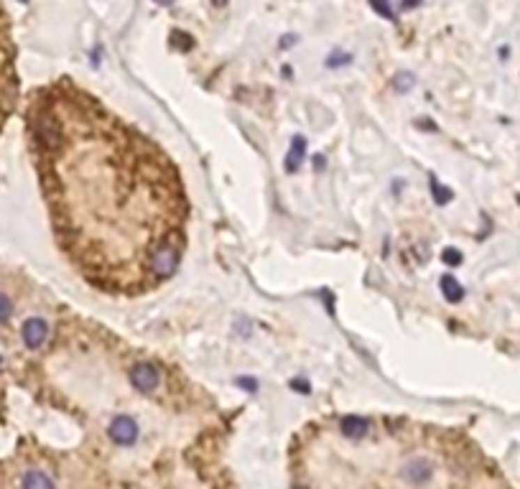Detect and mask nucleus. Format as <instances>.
Here are the masks:
<instances>
[{"label": "nucleus", "mask_w": 520, "mask_h": 489, "mask_svg": "<svg viewBox=\"0 0 520 489\" xmlns=\"http://www.w3.org/2000/svg\"><path fill=\"white\" fill-rule=\"evenodd\" d=\"M23 489H54V482L46 472L31 469V472H26V476H23Z\"/></svg>", "instance_id": "6e6552de"}, {"label": "nucleus", "mask_w": 520, "mask_h": 489, "mask_svg": "<svg viewBox=\"0 0 520 489\" xmlns=\"http://www.w3.org/2000/svg\"><path fill=\"white\" fill-rule=\"evenodd\" d=\"M431 192H434V199H436V204H446V201L452 199V192H449V189H444L436 178H431Z\"/></svg>", "instance_id": "9b49d317"}, {"label": "nucleus", "mask_w": 520, "mask_h": 489, "mask_svg": "<svg viewBox=\"0 0 520 489\" xmlns=\"http://www.w3.org/2000/svg\"><path fill=\"white\" fill-rule=\"evenodd\" d=\"M240 382L245 385V390H255V382H253V380H240Z\"/></svg>", "instance_id": "4468645a"}, {"label": "nucleus", "mask_w": 520, "mask_h": 489, "mask_svg": "<svg viewBox=\"0 0 520 489\" xmlns=\"http://www.w3.org/2000/svg\"><path fill=\"white\" fill-rule=\"evenodd\" d=\"M518 201H520V194H518Z\"/></svg>", "instance_id": "f3484780"}, {"label": "nucleus", "mask_w": 520, "mask_h": 489, "mask_svg": "<svg viewBox=\"0 0 520 489\" xmlns=\"http://www.w3.org/2000/svg\"><path fill=\"white\" fill-rule=\"evenodd\" d=\"M10 311H13V306H10V301H8L3 293H0V321H8L10 319Z\"/></svg>", "instance_id": "ddd939ff"}, {"label": "nucleus", "mask_w": 520, "mask_h": 489, "mask_svg": "<svg viewBox=\"0 0 520 489\" xmlns=\"http://www.w3.org/2000/svg\"><path fill=\"white\" fill-rule=\"evenodd\" d=\"M29 133L59 247L84 281L135 298L174 278L189 199L166 150L72 79L33 95Z\"/></svg>", "instance_id": "f257e3e1"}, {"label": "nucleus", "mask_w": 520, "mask_h": 489, "mask_svg": "<svg viewBox=\"0 0 520 489\" xmlns=\"http://www.w3.org/2000/svg\"><path fill=\"white\" fill-rule=\"evenodd\" d=\"M304 156H306V141L301 138V135H296L293 143H291L289 156H286V171H289V173H296V171L301 169Z\"/></svg>", "instance_id": "0eeeda50"}, {"label": "nucleus", "mask_w": 520, "mask_h": 489, "mask_svg": "<svg viewBox=\"0 0 520 489\" xmlns=\"http://www.w3.org/2000/svg\"><path fill=\"white\" fill-rule=\"evenodd\" d=\"M370 6L378 15H383V18H388V21H395V13H393V8H390V0H370Z\"/></svg>", "instance_id": "9d476101"}, {"label": "nucleus", "mask_w": 520, "mask_h": 489, "mask_svg": "<svg viewBox=\"0 0 520 489\" xmlns=\"http://www.w3.org/2000/svg\"><path fill=\"white\" fill-rule=\"evenodd\" d=\"M434 476V464L426 456H411L403 461L401 467V479L411 487H424L426 482H431Z\"/></svg>", "instance_id": "f03ea898"}, {"label": "nucleus", "mask_w": 520, "mask_h": 489, "mask_svg": "<svg viewBox=\"0 0 520 489\" xmlns=\"http://www.w3.org/2000/svg\"><path fill=\"white\" fill-rule=\"evenodd\" d=\"M156 3H158V6H171L174 0H156Z\"/></svg>", "instance_id": "2eb2a0df"}, {"label": "nucleus", "mask_w": 520, "mask_h": 489, "mask_svg": "<svg viewBox=\"0 0 520 489\" xmlns=\"http://www.w3.org/2000/svg\"><path fill=\"white\" fill-rule=\"evenodd\" d=\"M130 382H133V387L135 390H141V393H153L158 387V382H161V375H158V370L153 364L138 362L130 367Z\"/></svg>", "instance_id": "20e7f679"}, {"label": "nucleus", "mask_w": 520, "mask_h": 489, "mask_svg": "<svg viewBox=\"0 0 520 489\" xmlns=\"http://www.w3.org/2000/svg\"><path fill=\"white\" fill-rule=\"evenodd\" d=\"M339 430H342V436L349 438V441H362L370 433V421L360 418V415H344L342 421H339Z\"/></svg>", "instance_id": "39448f33"}, {"label": "nucleus", "mask_w": 520, "mask_h": 489, "mask_svg": "<svg viewBox=\"0 0 520 489\" xmlns=\"http://www.w3.org/2000/svg\"><path fill=\"white\" fill-rule=\"evenodd\" d=\"M212 3H215V6H224V3H227V0H212Z\"/></svg>", "instance_id": "dca6fc26"}, {"label": "nucleus", "mask_w": 520, "mask_h": 489, "mask_svg": "<svg viewBox=\"0 0 520 489\" xmlns=\"http://www.w3.org/2000/svg\"><path fill=\"white\" fill-rule=\"evenodd\" d=\"M441 293H444V298L449 304H459L461 298H464V288H461L459 283H457V278H452V275H444V278H441Z\"/></svg>", "instance_id": "1a4fd4ad"}, {"label": "nucleus", "mask_w": 520, "mask_h": 489, "mask_svg": "<svg viewBox=\"0 0 520 489\" xmlns=\"http://www.w3.org/2000/svg\"><path fill=\"white\" fill-rule=\"evenodd\" d=\"M21 334H23V341H26V347L38 349L46 341V336H49V326H46L44 319H29L26 324H23Z\"/></svg>", "instance_id": "423d86ee"}, {"label": "nucleus", "mask_w": 520, "mask_h": 489, "mask_svg": "<svg viewBox=\"0 0 520 489\" xmlns=\"http://www.w3.org/2000/svg\"><path fill=\"white\" fill-rule=\"evenodd\" d=\"M441 260H444L446 265L457 267V265H461V252H459V250H454V247H446V250L441 252Z\"/></svg>", "instance_id": "f8f14e48"}, {"label": "nucleus", "mask_w": 520, "mask_h": 489, "mask_svg": "<svg viewBox=\"0 0 520 489\" xmlns=\"http://www.w3.org/2000/svg\"><path fill=\"white\" fill-rule=\"evenodd\" d=\"M107 433L118 446H133L138 441V423L130 415H118V418H112Z\"/></svg>", "instance_id": "7ed1b4c3"}]
</instances>
